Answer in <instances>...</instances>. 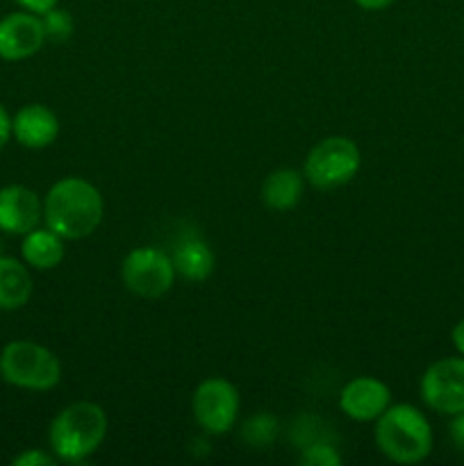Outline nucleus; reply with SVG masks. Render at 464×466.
<instances>
[{"label": "nucleus", "mask_w": 464, "mask_h": 466, "mask_svg": "<svg viewBox=\"0 0 464 466\" xmlns=\"http://www.w3.org/2000/svg\"><path fill=\"white\" fill-rule=\"evenodd\" d=\"M103 214V196L82 177H64L55 182L44 198L45 228L68 241L89 237L100 226Z\"/></svg>", "instance_id": "obj_1"}, {"label": "nucleus", "mask_w": 464, "mask_h": 466, "mask_svg": "<svg viewBox=\"0 0 464 466\" xmlns=\"http://www.w3.org/2000/svg\"><path fill=\"white\" fill-rule=\"evenodd\" d=\"M107 426V414L98 403L77 400L66 405L50 423V449L62 462H82L100 449Z\"/></svg>", "instance_id": "obj_2"}, {"label": "nucleus", "mask_w": 464, "mask_h": 466, "mask_svg": "<svg viewBox=\"0 0 464 466\" xmlns=\"http://www.w3.org/2000/svg\"><path fill=\"white\" fill-rule=\"evenodd\" d=\"M376 444L396 464H419L432 451V428L414 405H389L376 419Z\"/></svg>", "instance_id": "obj_3"}, {"label": "nucleus", "mask_w": 464, "mask_h": 466, "mask_svg": "<svg viewBox=\"0 0 464 466\" xmlns=\"http://www.w3.org/2000/svg\"><path fill=\"white\" fill-rule=\"evenodd\" d=\"M0 378L21 390L48 391L62 380V364L45 346L16 339L9 341L0 353Z\"/></svg>", "instance_id": "obj_4"}, {"label": "nucleus", "mask_w": 464, "mask_h": 466, "mask_svg": "<svg viewBox=\"0 0 464 466\" xmlns=\"http://www.w3.org/2000/svg\"><path fill=\"white\" fill-rule=\"evenodd\" d=\"M362 164L358 144L348 137H328L309 150L303 176L314 189L330 191L355 177Z\"/></svg>", "instance_id": "obj_5"}, {"label": "nucleus", "mask_w": 464, "mask_h": 466, "mask_svg": "<svg viewBox=\"0 0 464 466\" xmlns=\"http://www.w3.org/2000/svg\"><path fill=\"white\" fill-rule=\"evenodd\" d=\"M123 285L139 299H162L176 282V267L171 258L159 248L146 246L126 255L121 264Z\"/></svg>", "instance_id": "obj_6"}, {"label": "nucleus", "mask_w": 464, "mask_h": 466, "mask_svg": "<svg viewBox=\"0 0 464 466\" xmlns=\"http://www.w3.org/2000/svg\"><path fill=\"white\" fill-rule=\"evenodd\" d=\"M191 410L207 435H226L239 414V391L226 378H207L196 387Z\"/></svg>", "instance_id": "obj_7"}, {"label": "nucleus", "mask_w": 464, "mask_h": 466, "mask_svg": "<svg viewBox=\"0 0 464 466\" xmlns=\"http://www.w3.org/2000/svg\"><path fill=\"white\" fill-rule=\"evenodd\" d=\"M421 396L430 410L439 414L464 412V358H444L426 369L421 378Z\"/></svg>", "instance_id": "obj_8"}, {"label": "nucleus", "mask_w": 464, "mask_h": 466, "mask_svg": "<svg viewBox=\"0 0 464 466\" xmlns=\"http://www.w3.org/2000/svg\"><path fill=\"white\" fill-rule=\"evenodd\" d=\"M45 44L39 14L14 12L0 18V59L21 62L39 53Z\"/></svg>", "instance_id": "obj_9"}, {"label": "nucleus", "mask_w": 464, "mask_h": 466, "mask_svg": "<svg viewBox=\"0 0 464 466\" xmlns=\"http://www.w3.org/2000/svg\"><path fill=\"white\" fill-rule=\"evenodd\" d=\"M391 405V391L382 380L371 376H359L341 390L339 408L348 419L359 423L376 421Z\"/></svg>", "instance_id": "obj_10"}, {"label": "nucleus", "mask_w": 464, "mask_h": 466, "mask_svg": "<svg viewBox=\"0 0 464 466\" xmlns=\"http://www.w3.org/2000/svg\"><path fill=\"white\" fill-rule=\"evenodd\" d=\"M44 203L35 191L23 185H7L0 189V230L23 237L39 228Z\"/></svg>", "instance_id": "obj_11"}, {"label": "nucleus", "mask_w": 464, "mask_h": 466, "mask_svg": "<svg viewBox=\"0 0 464 466\" xmlns=\"http://www.w3.org/2000/svg\"><path fill=\"white\" fill-rule=\"evenodd\" d=\"M59 135V121L45 105H25L12 118V137L32 150L48 148Z\"/></svg>", "instance_id": "obj_12"}, {"label": "nucleus", "mask_w": 464, "mask_h": 466, "mask_svg": "<svg viewBox=\"0 0 464 466\" xmlns=\"http://www.w3.org/2000/svg\"><path fill=\"white\" fill-rule=\"evenodd\" d=\"M171 262L176 267L177 276L189 282H203L214 273L217 259H214L207 241H203L200 237H185L173 250Z\"/></svg>", "instance_id": "obj_13"}, {"label": "nucleus", "mask_w": 464, "mask_h": 466, "mask_svg": "<svg viewBox=\"0 0 464 466\" xmlns=\"http://www.w3.org/2000/svg\"><path fill=\"white\" fill-rule=\"evenodd\" d=\"M21 255L27 267L36 271H50L59 267L64 259V239L50 228H35L32 232L23 235Z\"/></svg>", "instance_id": "obj_14"}, {"label": "nucleus", "mask_w": 464, "mask_h": 466, "mask_svg": "<svg viewBox=\"0 0 464 466\" xmlns=\"http://www.w3.org/2000/svg\"><path fill=\"white\" fill-rule=\"evenodd\" d=\"M32 296V276L23 262L0 255V309L25 308Z\"/></svg>", "instance_id": "obj_15"}, {"label": "nucleus", "mask_w": 464, "mask_h": 466, "mask_svg": "<svg viewBox=\"0 0 464 466\" xmlns=\"http://www.w3.org/2000/svg\"><path fill=\"white\" fill-rule=\"evenodd\" d=\"M303 176L294 168H277L262 182V203L276 212L296 208L303 196Z\"/></svg>", "instance_id": "obj_16"}, {"label": "nucleus", "mask_w": 464, "mask_h": 466, "mask_svg": "<svg viewBox=\"0 0 464 466\" xmlns=\"http://www.w3.org/2000/svg\"><path fill=\"white\" fill-rule=\"evenodd\" d=\"M277 437V419L268 412H257L241 428V440L253 449H267Z\"/></svg>", "instance_id": "obj_17"}, {"label": "nucleus", "mask_w": 464, "mask_h": 466, "mask_svg": "<svg viewBox=\"0 0 464 466\" xmlns=\"http://www.w3.org/2000/svg\"><path fill=\"white\" fill-rule=\"evenodd\" d=\"M41 23H44L45 41H55V44H62L73 36V16L62 7H53L48 12L41 14Z\"/></svg>", "instance_id": "obj_18"}, {"label": "nucleus", "mask_w": 464, "mask_h": 466, "mask_svg": "<svg viewBox=\"0 0 464 466\" xmlns=\"http://www.w3.org/2000/svg\"><path fill=\"white\" fill-rule=\"evenodd\" d=\"M298 462L303 466H337L341 464V455L328 441H312V444L303 446Z\"/></svg>", "instance_id": "obj_19"}, {"label": "nucleus", "mask_w": 464, "mask_h": 466, "mask_svg": "<svg viewBox=\"0 0 464 466\" xmlns=\"http://www.w3.org/2000/svg\"><path fill=\"white\" fill-rule=\"evenodd\" d=\"M14 466H55L57 464V458H53L50 453H44V451H25L18 458L12 460Z\"/></svg>", "instance_id": "obj_20"}, {"label": "nucleus", "mask_w": 464, "mask_h": 466, "mask_svg": "<svg viewBox=\"0 0 464 466\" xmlns=\"http://www.w3.org/2000/svg\"><path fill=\"white\" fill-rule=\"evenodd\" d=\"M450 440H453L455 449L464 453V412L455 414L453 423H450Z\"/></svg>", "instance_id": "obj_21"}, {"label": "nucleus", "mask_w": 464, "mask_h": 466, "mask_svg": "<svg viewBox=\"0 0 464 466\" xmlns=\"http://www.w3.org/2000/svg\"><path fill=\"white\" fill-rule=\"evenodd\" d=\"M18 5H21L23 9H25V12H32V14H44V12H48V9H53V7H57V3L59 0H16Z\"/></svg>", "instance_id": "obj_22"}, {"label": "nucleus", "mask_w": 464, "mask_h": 466, "mask_svg": "<svg viewBox=\"0 0 464 466\" xmlns=\"http://www.w3.org/2000/svg\"><path fill=\"white\" fill-rule=\"evenodd\" d=\"M9 139H12V116L7 114V109L0 107V150L7 146Z\"/></svg>", "instance_id": "obj_23"}, {"label": "nucleus", "mask_w": 464, "mask_h": 466, "mask_svg": "<svg viewBox=\"0 0 464 466\" xmlns=\"http://www.w3.org/2000/svg\"><path fill=\"white\" fill-rule=\"evenodd\" d=\"M450 339H453L455 350H458L459 355H464V319L459 323H455L453 332H450Z\"/></svg>", "instance_id": "obj_24"}, {"label": "nucleus", "mask_w": 464, "mask_h": 466, "mask_svg": "<svg viewBox=\"0 0 464 466\" xmlns=\"http://www.w3.org/2000/svg\"><path fill=\"white\" fill-rule=\"evenodd\" d=\"M362 9H368V12H378V9H385L389 7L394 0H355Z\"/></svg>", "instance_id": "obj_25"}, {"label": "nucleus", "mask_w": 464, "mask_h": 466, "mask_svg": "<svg viewBox=\"0 0 464 466\" xmlns=\"http://www.w3.org/2000/svg\"><path fill=\"white\" fill-rule=\"evenodd\" d=\"M0 255H3V241H0Z\"/></svg>", "instance_id": "obj_26"}]
</instances>
